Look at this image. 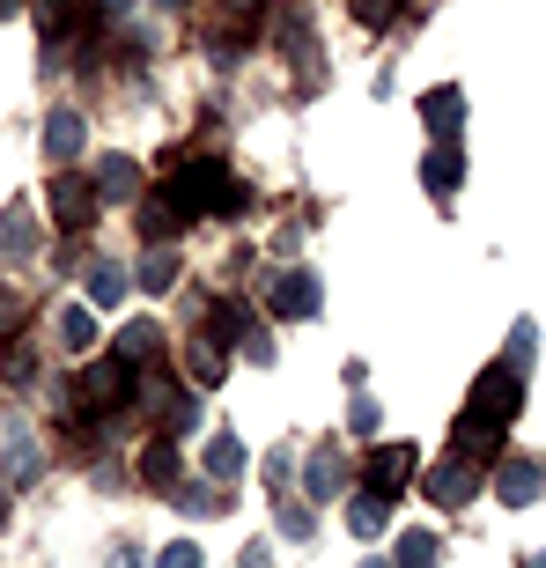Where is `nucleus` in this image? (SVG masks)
I'll use <instances>...</instances> for the list:
<instances>
[{"instance_id": "nucleus-21", "label": "nucleus", "mask_w": 546, "mask_h": 568, "mask_svg": "<svg viewBox=\"0 0 546 568\" xmlns=\"http://www.w3.org/2000/svg\"><path fill=\"white\" fill-rule=\"evenodd\" d=\"M192 384H200V392H214V384H222V347H214L208 333H192Z\"/></svg>"}, {"instance_id": "nucleus-24", "label": "nucleus", "mask_w": 546, "mask_h": 568, "mask_svg": "<svg viewBox=\"0 0 546 568\" xmlns=\"http://www.w3.org/2000/svg\"><path fill=\"white\" fill-rule=\"evenodd\" d=\"M60 339L74 347V355H89V347H97V317L89 311H60Z\"/></svg>"}, {"instance_id": "nucleus-3", "label": "nucleus", "mask_w": 546, "mask_h": 568, "mask_svg": "<svg viewBox=\"0 0 546 568\" xmlns=\"http://www.w3.org/2000/svg\"><path fill=\"white\" fill-rule=\"evenodd\" d=\"M266 303H273V317H317L325 288H317L311 266H281V274L266 281Z\"/></svg>"}, {"instance_id": "nucleus-1", "label": "nucleus", "mask_w": 546, "mask_h": 568, "mask_svg": "<svg viewBox=\"0 0 546 568\" xmlns=\"http://www.w3.org/2000/svg\"><path fill=\"white\" fill-rule=\"evenodd\" d=\"M163 200H170L178 214H185V222H200V214H244V207H252V192L236 185V178H230L222 163H208V155H192V163L170 170Z\"/></svg>"}, {"instance_id": "nucleus-9", "label": "nucleus", "mask_w": 546, "mask_h": 568, "mask_svg": "<svg viewBox=\"0 0 546 568\" xmlns=\"http://www.w3.org/2000/svg\"><path fill=\"white\" fill-rule=\"evenodd\" d=\"M303 487H311L317 503H333V495H347V458H340L333 443H325V450H311V473H303Z\"/></svg>"}, {"instance_id": "nucleus-27", "label": "nucleus", "mask_w": 546, "mask_h": 568, "mask_svg": "<svg viewBox=\"0 0 546 568\" xmlns=\"http://www.w3.org/2000/svg\"><path fill=\"white\" fill-rule=\"evenodd\" d=\"M22 317H30V303H22V295L0 281V339H16V333H22Z\"/></svg>"}, {"instance_id": "nucleus-38", "label": "nucleus", "mask_w": 546, "mask_h": 568, "mask_svg": "<svg viewBox=\"0 0 546 568\" xmlns=\"http://www.w3.org/2000/svg\"><path fill=\"white\" fill-rule=\"evenodd\" d=\"M16 8H22V0H0V16H16Z\"/></svg>"}, {"instance_id": "nucleus-12", "label": "nucleus", "mask_w": 546, "mask_h": 568, "mask_svg": "<svg viewBox=\"0 0 546 568\" xmlns=\"http://www.w3.org/2000/svg\"><path fill=\"white\" fill-rule=\"evenodd\" d=\"M495 495H503L509 509H525L532 495H539V465H525V458H503V465H495Z\"/></svg>"}, {"instance_id": "nucleus-7", "label": "nucleus", "mask_w": 546, "mask_h": 568, "mask_svg": "<svg viewBox=\"0 0 546 568\" xmlns=\"http://www.w3.org/2000/svg\"><path fill=\"white\" fill-rule=\"evenodd\" d=\"M428 503H436V509H465V503H473V458L451 450V458L428 473Z\"/></svg>"}, {"instance_id": "nucleus-36", "label": "nucleus", "mask_w": 546, "mask_h": 568, "mask_svg": "<svg viewBox=\"0 0 546 568\" xmlns=\"http://www.w3.org/2000/svg\"><path fill=\"white\" fill-rule=\"evenodd\" d=\"M236 568H273V561H266V547H244V561H236Z\"/></svg>"}, {"instance_id": "nucleus-34", "label": "nucleus", "mask_w": 546, "mask_h": 568, "mask_svg": "<svg viewBox=\"0 0 546 568\" xmlns=\"http://www.w3.org/2000/svg\"><path fill=\"white\" fill-rule=\"evenodd\" d=\"M244 355H252V362H273V339L259 333V325H252V333H244Z\"/></svg>"}, {"instance_id": "nucleus-4", "label": "nucleus", "mask_w": 546, "mask_h": 568, "mask_svg": "<svg viewBox=\"0 0 546 568\" xmlns=\"http://www.w3.org/2000/svg\"><path fill=\"white\" fill-rule=\"evenodd\" d=\"M82 392H89V406H97V414H119V406L133 399V362H127V355H104V362L82 377Z\"/></svg>"}, {"instance_id": "nucleus-11", "label": "nucleus", "mask_w": 546, "mask_h": 568, "mask_svg": "<svg viewBox=\"0 0 546 568\" xmlns=\"http://www.w3.org/2000/svg\"><path fill=\"white\" fill-rule=\"evenodd\" d=\"M82 111H52V119H44V155H52V163H74V155H82Z\"/></svg>"}, {"instance_id": "nucleus-37", "label": "nucleus", "mask_w": 546, "mask_h": 568, "mask_svg": "<svg viewBox=\"0 0 546 568\" xmlns=\"http://www.w3.org/2000/svg\"><path fill=\"white\" fill-rule=\"evenodd\" d=\"M0 525H8V480H0Z\"/></svg>"}, {"instance_id": "nucleus-16", "label": "nucleus", "mask_w": 546, "mask_h": 568, "mask_svg": "<svg viewBox=\"0 0 546 568\" xmlns=\"http://www.w3.org/2000/svg\"><path fill=\"white\" fill-rule=\"evenodd\" d=\"M89 303H97V311H119V303H127V266L97 258V266H89Z\"/></svg>"}, {"instance_id": "nucleus-2", "label": "nucleus", "mask_w": 546, "mask_h": 568, "mask_svg": "<svg viewBox=\"0 0 546 568\" xmlns=\"http://www.w3.org/2000/svg\"><path fill=\"white\" fill-rule=\"evenodd\" d=\"M473 414H481V422H503L509 428V414H517V406H525V369H509V362H495V369H481V384H473Z\"/></svg>"}, {"instance_id": "nucleus-29", "label": "nucleus", "mask_w": 546, "mask_h": 568, "mask_svg": "<svg viewBox=\"0 0 546 568\" xmlns=\"http://www.w3.org/2000/svg\"><path fill=\"white\" fill-rule=\"evenodd\" d=\"M273 525H281V531H289V539H311V509H303V503H281V509H273Z\"/></svg>"}, {"instance_id": "nucleus-5", "label": "nucleus", "mask_w": 546, "mask_h": 568, "mask_svg": "<svg viewBox=\"0 0 546 568\" xmlns=\"http://www.w3.org/2000/svg\"><path fill=\"white\" fill-rule=\"evenodd\" d=\"M414 443H377V450H370V487H377V495H406V480H414Z\"/></svg>"}, {"instance_id": "nucleus-20", "label": "nucleus", "mask_w": 546, "mask_h": 568, "mask_svg": "<svg viewBox=\"0 0 546 568\" xmlns=\"http://www.w3.org/2000/svg\"><path fill=\"white\" fill-rule=\"evenodd\" d=\"M111 355H127V362H163V333L148 325V317H133L127 333H119V347Z\"/></svg>"}, {"instance_id": "nucleus-18", "label": "nucleus", "mask_w": 546, "mask_h": 568, "mask_svg": "<svg viewBox=\"0 0 546 568\" xmlns=\"http://www.w3.org/2000/svg\"><path fill=\"white\" fill-rule=\"evenodd\" d=\"M458 178H465L458 148H436V155H428V163H421V185L436 192V200H451V192H458Z\"/></svg>"}, {"instance_id": "nucleus-30", "label": "nucleus", "mask_w": 546, "mask_h": 568, "mask_svg": "<svg viewBox=\"0 0 546 568\" xmlns=\"http://www.w3.org/2000/svg\"><path fill=\"white\" fill-rule=\"evenodd\" d=\"M170 503L192 509V517H208V509H222V495H208V487H170Z\"/></svg>"}, {"instance_id": "nucleus-28", "label": "nucleus", "mask_w": 546, "mask_h": 568, "mask_svg": "<svg viewBox=\"0 0 546 568\" xmlns=\"http://www.w3.org/2000/svg\"><path fill=\"white\" fill-rule=\"evenodd\" d=\"M355 16L370 22V30H384V22H400V16H406V0H355Z\"/></svg>"}, {"instance_id": "nucleus-8", "label": "nucleus", "mask_w": 546, "mask_h": 568, "mask_svg": "<svg viewBox=\"0 0 546 568\" xmlns=\"http://www.w3.org/2000/svg\"><path fill=\"white\" fill-rule=\"evenodd\" d=\"M451 450H458V458H495V450H503V422H481V414H473V406H465L458 414V428H451Z\"/></svg>"}, {"instance_id": "nucleus-19", "label": "nucleus", "mask_w": 546, "mask_h": 568, "mask_svg": "<svg viewBox=\"0 0 546 568\" xmlns=\"http://www.w3.org/2000/svg\"><path fill=\"white\" fill-rule=\"evenodd\" d=\"M347 525H355L362 539H377V531L392 525V495H377V487H370V495H355V503H347Z\"/></svg>"}, {"instance_id": "nucleus-22", "label": "nucleus", "mask_w": 546, "mask_h": 568, "mask_svg": "<svg viewBox=\"0 0 546 568\" xmlns=\"http://www.w3.org/2000/svg\"><path fill=\"white\" fill-rule=\"evenodd\" d=\"M178 230H185V214L170 207V200H155V207H141V236H148V244H170Z\"/></svg>"}, {"instance_id": "nucleus-6", "label": "nucleus", "mask_w": 546, "mask_h": 568, "mask_svg": "<svg viewBox=\"0 0 546 568\" xmlns=\"http://www.w3.org/2000/svg\"><path fill=\"white\" fill-rule=\"evenodd\" d=\"M52 222H60L67 236L89 230V222H97V185H89V178H60V185H52Z\"/></svg>"}, {"instance_id": "nucleus-15", "label": "nucleus", "mask_w": 546, "mask_h": 568, "mask_svg": "<svg viewBox=\"0 0 546 568\" xmlns=\"http://www.w3.org/2000/svg\"><path fill=\"white\" fill-rule=\"evenodd\" d=\"M30 230H38V214H30V200H16V207H0V252H8V258H30Z\"/></svg>"}, {"instance_id": "nucleus-10", "label": "nucleus", "mask_w": 546, "mask_h": 568, "mask_svg": "<svg viewBox=\"0 0 546 568\" xmlns=\"http://www.w3.org/2000/svg\"><path fill=\"white\" fill-rule=\"evenodd\" d=\"M141 192V163L133 155H97V200H133Z\"/></svg>"}, {"instance_id": "nucleus-13", "label": "nucleus", "mask_w": 546, "mask_h": 568, "mask_svg": "<svg viewBox=\"0 0 546 568\" xmlns=\"http://www.w3.org/2000/svg\"><path fill=\"white\" fill-rule=\"evenodd\" d=\"M421 119H428V133L451 141V133L465 126V97H458V89H428V97H421Z\"/></svg>"}, {"instance_id": "nucleus-35", "label": "nucleus", "mask_w": 546, "mask_h": 568, "mask_svg": "<svg viewBox=\"0 0 546 568\" xmlns=\"http://www.w3.org/2000/svg\"><path fill=\"white\" fill-rule=\"evenodd\" d=\"M104 568H141V554H133V547H111V561Z\"/></svg>"}, {"instance_id": "nucleus-32", "label": "nucleus", "mask_w": 546, "mask_h": 568, "mask_svg": "<svg viewBox=\"0 0 546 568\" xmlns=\"http://www.w3.org/2000/svg\"><path fill=\"white\" fill-rule=\"evenodd\" d=\"M30 473H38V443H16V458H8V487L30 480Z\"/></svg>"}, {"instance_id": "nucleus-33", "label": "nucleus", "mask_w": 546, "mask_h": 568, "mask_svg": "<svg viewBox=\"0 0 546 568\" xmlns=\"http://www.w3.org/2000/svg\"><path fill=\"white\" fill-rule=\"evenodd\" d=\"M266 487H273V495L289 487V450H273V458H266Z\"/></svg>"}, {"instance_id": "nucleus-23", "label": "nucleus", "mask_w": 546, "mask_h": 568, "mask_svg": "<svg viewBox=\"0 0 546 568\" xmlns=\"http://www.w3.org/2000/svg\"><path fill=\"white\" fill-rule=\"evenodd\" d=\"M208 473H214V480H236V473H244V443H236V436H214L208 443Z\"/></svg>"}, {"instance_id": "nucleus-17", "label": "nucleus", "mask_w": 546, "mask_h": 568, "mask_svg": "<svg viewBox=\"0 0 546 568\" xmlns=\"http://www.w3.org/2000/svg\"><path fill=\"white\" fill-rule=\"evenodd\" d=\"M200 333H208L214 347H230V339H244V333H252V317H244V303H214V311L200 317Z\"/></svg>"}, {"instance_id": "nucleus-25", "label": "nucleus", "mask_w": 546, "mask_h": 568, "mask_svg": "<svg viewBox=\"0 0 546 568\" xmlns=\"http://www.w3.org/2000/svg\"><path fill=\"white\" fill-rule=\"evenodd\" d=\"M400 568H436V539L428 531H400Z\"/></svg>"}, {"instance_id": "nucleus-39", "label": "nucleus", "mask_w": 546, "mask_h": 568, "mask_svg": "<svg viewBox=\"0 0 546 568\" xmlns=\"http://www.w3.org/2000/svg\"><path fill=\"white\" fill-rule=\"evenodd\" d=\"M362 568H384V561H362Z\"/></svg>"}, {"instance_id": "nucleus-14", "label": "nucleus", "mask_w": 546, "mask_h": 568, "mask_svg": "<svg viewBox=\"0 0 546 568\" xmlns=\"http://www.w3.org/2000/svg\"><path fill=\"white\" fill-rule=\"evenodd\" d=\"M141 480L155 487V495H170V487H178V443H170V436H155L141 450Z\"/></svg>"}, {"instance_id": "nucleus-31", "label": "nucleus", "mask_w": 546, "mask_h": 568, "mask_svg": "<svg viewBox=\"0 0 546 568\" xmlns=\"http://www.w3.org/2000/svg\"><path fill=\"white\" fill-rule=\"evenodd\" d=\"M155 568H200V547H192V539H170V547L155 554Z\"/></svg>"}, {"instance_id": "nucleus-26", "label": "nucleus", "mask_w": 546, "mask_h": 568, "mask_svg": "<svg viewBox=\"0 0 546 568\" xmlns=\"http://www.w3.org/2000/svg\"><path fill=\"white\" fill-rule=\"evenodd\" d=\"M170 281H178V258H170V252H148V266H141V288H148V295H163Z\"/></svg>"}]
</instances>
